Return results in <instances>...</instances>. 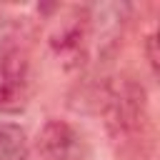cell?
<instances>
[{
    "label": "cell",
    "instance_id": "3",
    "mask_svg": "<svg viewBox=\"0 0 160 160\" xmlns=\"http://www.w3.org/2000/svg\"><path fill=\"white\" fill-rule=\"evenodd\" d=\"M32 98V65L20 45L0 50V115H20Z\"/></svg>",
    "mask_w": 160,
    "mask_h": 160
},
{
    "label": "cell",
    "instance_id": "2",
    "mask_svg": "<svg viewBox=\"0 0 160 160\" xmlns=\"http://www.w3.org/2000/svg\"><path fill=\"white\" fill-rule=\"evenodd\" d=\"M130 20L128 2H95L80 8V60L82 68L115 58L125 22Z\"/></svg>",
    "mask_w": 160,
    "mask_h": 160
},
{
    "label": "cell",
    "instance_id": "4",
    "mask_svg": "<svg viewBox=\"0 0 160 160\" xmlns=\"http://www.w3.org/2000/svg\"><path fill=\"white\" fill-rule=\"evenodd\" d=\"M38 150L45 160H88L90 145L85 132L70 120L50 118L38 132Z\"/></svg>",
    "mask_w": 160,
    "mask_h": 160
},
{
    "label": "cell",
    "instance_id": "5",
    "mask_svg": "<svg viewBox=\"0 0 160 160\" xmlns=\"http://www.w3.org/2000/svg\"><path fill=\"white\" fill-rule=\"evenodd\" d=\"M30 142L18 122H0V160H28Z\"/></svg>",
    "mask_w": 160,
    "mask_h": 160
},
{
    "label": "cell",
    "instance_id": "7",
    "mask_svg": "<svg viewBox=\"0 0 160 160\" xmlns=\"http://www.w3.org/2000/svg\"><path fill=\"white\" fill-rule=\"evenodd\" d=\"M12 32H15V22L5 12H0V50L12 45Z\"/></svg>",
    "mask_w": 160,
    "mask_h": 160
},
{
    "label": "cell",
    "instance_id": "1",
    "mask_svg": "<svg viewBox=\"0 0 160 160\" xmlns=\"http://www.w3.org/2000/svg\"><path fill=\"white\" fill-rule=\"evenodd\" d=\"M80 105L90 102V110L105 118V128L115 142L128 148H138L150 128L148 112V92L135 78H102L80 90ZM75 105V108H80Z\"/></svg>",
    "mask_w": 160,
    "mask_h": 160
},
{
    "label": "cell",
    "instance_id": "6",
    "mask_svg": "<svg viewBox=\"0 0 160 160\" xmlns=\"http://www.w3.org/2000/svg\"><path fill=\"white\" fill-rule=\"evenodd\" d=\"M142 48H145V58H148L150 70H152V72H158V32H150V35L145 38Z\"/></svg>",
    "mask_w": 160,
    "mask_h": 160
}]
</instances>
